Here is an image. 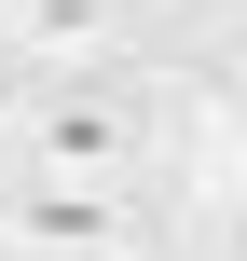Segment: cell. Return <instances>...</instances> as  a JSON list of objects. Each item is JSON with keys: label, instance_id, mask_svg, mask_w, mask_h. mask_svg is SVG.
<instances>
[{"label": "cell", "instance_id": "1", "mask_svg": "<svg viewBox=\"0 0 247 261\" xmlns=\"http://www.w3.org/2000/svg\"><path fill=\"white\" fill-rule=\"evenodd\" d=\"M14 165L83 179V193H138V179H151V110H138L124 83H41V110H28V151H14Z\"/></svg>", "mask_w": 247, "mask_h": 261}, {"label": "cell", "instance_id": "2", "mask_svg": "<svg viewBox=\"0 0 247 261\" xmlns=\"http://www.w3.org/2000/svg\"><path fill=\"white\" fill-rule=\"evenodd\" d=\"M0 220L14 261H138V193H83V179H41V165H0Z\"/></svg>", "mask_w": 247, "mask_h": 261}, {"label": "cell", "instance_id": "3", "mask_svg": "<svg viewBox=\"0 0 247 261\" xmlns=\"http://www.w3.org/2000/svg\"><path fill=\"white\" fill-rule=\"evenodd\" d=\"M0 41L28 55V83H110V55H124V0H28Z\"/></svg>", "mask_w": 247, "mask_h": 261}, {"label": "cell", "instance_id": "4", "mask_svg": "<svg viewBox=\"0 0 247 261\" xmlns=\"http://www.w3.org/2000/svg\"><path fill=\"white\" fill-rule=\"evenodd\" d=\"M28 110H41V83H28V55H14V41H0V165H14V151H28Z\"/></svg>", "mask_w": 247, "mask_h": 261}, {"label": "cell", "instance_id": "5", "mask_svg": "<svg viewBox=\"0 0 247 261\" xmlns=\"http://www.w3.org/2000/svg\"><path fill=\"white\" fill-rule=\"evenodd\" d=\"M220 261H247V220H234V248H220Z\"/></svg>", "mask_w": 247, "mask_h": 261}, {"label": "cell", "instance_id": "6", "mask_svg": "<svg viewBox=\"0 0 247 261\" xmlns=\"http://www.w3.org/2000/svg\"><path fill=\"white\" fill-rule=\"evenodd\" d=\"M14 14H28V0H0V28H14Z\"/></svg>", "mask_w": 247, "mask_h": 261}, {"label": "cell", "instance_id": "7", "mask_svg": "<svg viewBox=\"0 0 247 261\" xmlns=\"http://www.w3.org/2000/svg\"><path fill=\"white\" fill-rule=\"evenodd\" d=\"M0 261H14V220H0Z\"/></svg>", "mask_w": 247, "mask_h": 261}, {"label": "cell", "instance_id": "8", "mask_svg": "<svg viewBox=\"0 0 247 261\" xmlns=\"http://www.w3.org/2000/svg\"><path fill=\"white\" fill-rule=\"evenodd\" d=\"M234 55H247V28H234Z\"/></svg>", "mask_w": 247, "mask_h": 261}]
</instances>
